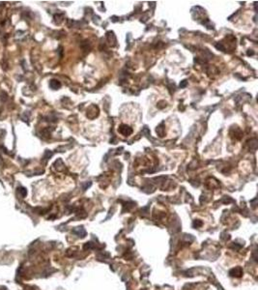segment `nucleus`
<instances>
[{
  "mask_svg": "<svg viewBox=\"0 0 258 290\" xmlns=\"http://www.w3.org/2000/svg\"><path fill=\"white\" fill-rule=\"evenodd\" d=\"M49 86L52 88V89H58L61 86V83L58 80H55V79H52L49 83Z\"/></svg>",
  "mask_w": 258,
  "mask_h": 290,
  "instance_id": "nucleus-2",
  "label": "nucleus"
},
{
  "mask_svg": "<svg viewBox=\"0 0 258 290\" xmlns=\"http://www.w3.org/2000/svg\"><path fill=\"white\" fill-rule=\"evenodd\" d=\"M120 132L122 133L123 135H129L130 134H132V129H130L129 127H127V126H121V128H120Z\"/></svg>",
  "mask_w": 258,
  "mask_h": 290,
  "instance_id": "nucleus-1",
  "label": "nucleus"
}]
</instances>
